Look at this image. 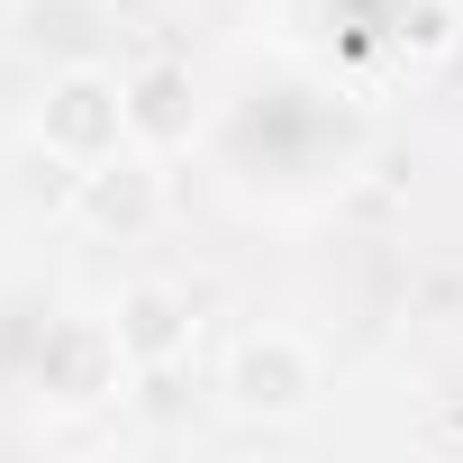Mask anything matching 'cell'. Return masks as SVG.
Returning a JSON list of instances; mask_svg holds the SVG:
<instances>
[{
    "instance_id": "1",
    "label": "cell",
    "mask_w": 463,
    "mask_h": 463,
    "mask_svg": "<svg viewBox=\"0 0 463 463\" xmlns=\"http://www.w3.org/2000/svg\"><path fill=\"white\" fill-rule=\"evenodd\" d=\"M128 373H137V364H128L109 309H100V318L64 309V318H46L37 345H28V391H37L46 409H109V400L128 391Z\"/></svg>"
},
{
    "instance_id": "2",
    "label": "cell",
    "mask_w": 463,
    "mask_h": 463,
    "mask_svg": "<svg viewBox=\"0 0 463 463\" xmlns=\"http://www.w3.org/2000/svg\"><path fill=\"white\" fill-rule=\"evenodd\" d=\"M218 400L237 409V418H264V427L300 418V409L318 400V354H309V336H291V327H246L237 345H227V364H218Z\"/></svg>"
},
{
    "instance_id": "3",
    "label": "cell",
    "mask_w": 463,
    "mask_h": 463,
    "mask_svg": "<svg viewBox=\"0 0 463 463\" xmlns=\"http://www.w3.org/2000/svg\"><path fill=\"white\" fill-rule=\"evenodd\" d=\"M37 137L64 146L73 164L118 155V146H128V73H109V64H64V73H46Z\"/></svg>"
},
{
    "instance_id": "4",
    "label": "cell",
    "mask_w": 463,
    "mask_h": 463,
    "mask_svg": "<svg viewBox=\"0 0 463 463\" xmlns=\"http://www.w3.org/2000/svg\"><path fill=\"white\" fill-rule=\"evenodd\" d=\"M73 218L91 227V237H118V246H137L146 227L164 218V173H155V155H146V146H118V155L82 164Z\"/></svg>"
},
{
    "instance_id": "5",
    "label": "cell",
    "mask_w": 463,
    "mask_h": 463,
    "mask_svg": "<svg viewBox=\"0 0 463 463\" xmlns=\"http://www.w3.org/2000/svg\"><path fill=\"white\" fill-rule=\"evenodd\" d=\"M10 28H19V46H28L46 73H64V64H109V46H118V0H19Z\"/></svg>"
},
{
    "instance_id": "6",
    "label": "cell",
    "mask_w": 463,
    "mask_h": 463,
    "mask_svg": "<svg viewBox=\"0 0 463 463\" xmlns=\"http://www.w3.org/2000/svg\"><path fill=\"white\" fill-rule=\"evenodd\" d=\"M191 137H200V82H191V64H173V55L128 64V146L173 155Z\"/></svg>"
},
{
    "instance_id": "7",
    "label": "cell",
    "mask_w": 463,
    "mask_h": 463,
    "mask_svg": "<svg viewBox=\"0 0 463 463\" xmlns=\"http://www.w3.org/2000/svg\"><path fill=\"white\" fill-rule=\"evenodd\" d=\"M109 327H118V345H128L137 373L191 354V300H182L173 282H128V291L109 300Z\"/></svg>"
},
{
    "instance_id": "8",
    "label": "cell",
    "mask_w": 463,
    "mask_h": 463,
    "mask_svg": "<svg viewBox=\"0 0 463 463\" xmlns=\"http://www.w3.org/2000/svg\"><path fill=\"white\" fill-rule=\"evenodd\" d=\"M0 173H10V200H28V209H73V191H82V164H73L64 146H46L37 128L10 146Z\"/></svg>"
},
{
    "instance_id": "9",
    "label": "cell",
    "mask_w": 463,
    "mask_h": 463,
    "mask_svg": "<svg viewBox=\"0 0 463 463\" xmlns=\"http://www.w3.org/2000/svg\"><path fill=\"white\" fill-rule=\"evenodd\" d=\"M137 409H146L155 427H173V418H182V364H146V391H137Z\"/></svg>"
}]
</instances>
